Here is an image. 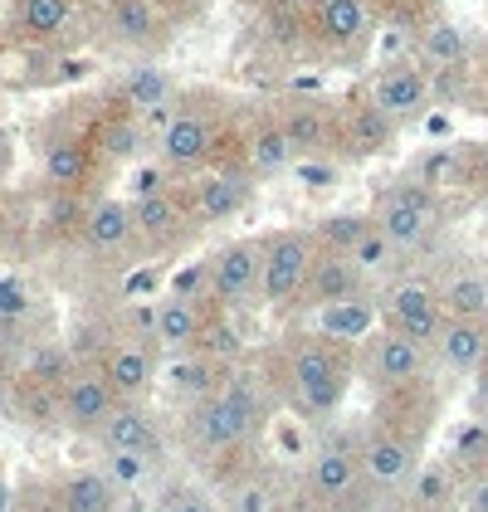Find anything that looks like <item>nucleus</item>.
Wrapping results in <instances>:
<instances>
[{"label": "nucleus", "instance_id": "7", "mask_svg": "<svg viewBox=\"0 0 488 512\" xmlns=\"http://www.w3.org/2000/svg\"><path fill=\"white\" fill-rule=\"evenodd\" d=\"M376 230L391 239L396 249H410L440 225V200L430 181H396L391 191H381L376 210H371Z\"/></svg>", "mask_w": 488, "mask_h": 512}, {"label": "nucleus", "instance_id": "18", "mask_svg": "<svg viewBox=\"0 0 488 512\" xmlns=\"http://www.w3.org/2000/svg\"><path fill=\"white\" fill-rule=\"evenodd\" d=\"M391 508L396 512H464V478L454 473L449 459L445 464H420L415 478L406 483V493Z\"/></svg>", "mask_w": 488, "mask_h": 512}, {"label": "nucleus", "instance_id": "25", "mask_svg": "<svg viewBox=\"0 0 488 512\" xmlns=\"http://www.w3.org/2000/svg\"><path fill=\"white\" fill-rule=\"evenodd\" d=\"M88 171H93V152L79 132H59V137L44 142V181L54 191H79Z\"/></svg>", "mask_w": 488, "mask_h": 512}, {"label": "nucleus", "instance_id": "9", "mask_svg": "<svg viewBox=\"0 0 488 512\" xmlns=\"http://www.w3.org/2000/svg\"><path fill=\"white\" fill-rule=\"evenodd\" d=\"M259 278H264V239H230L210 259V303L225 308V313L254 303Z\"/></svg>", "mask_w": 488, "mask_h": 512}, {"label": "nucleus", "instance_id": "27", "mask_svg": "<svg viewBox=\"0 0 488 512\" xmlns=\"http://www.w3.org/2000/svg\"><path fill=\"white\" fill-rule=\"evenodd\" d=\"M122 103L137 118H166L171 113V79H166L162 64H137L122 79Z\"/></svg>", "mask_w": 488, "mask_h": 512}, {"label": "nucleus", "instance_id": "46", "mask_svg": "<svg viewBox=\"0 0 488 512\" xmlns=\"http://www.w3.org/2000/svg\"><path fill=\"white\" fill-rule=\"evenodd\" d=\"M474 186H479V191H488V142L474 152Z\"/></svg>", "mask_w": 488, "mask_h": 512}, {"label": "nucleus", "instance_id": "48", "mask_svg": "<svg viewBox=\"0 0 488 512\" xmlns=\"http://www.w3.org/2000/svg\"><path fill=\"white\" fill-rule=\"evenodd\" d=\"M474 381H479V395H484V405H488V361L479 366V376H474Z\"/></svg>", "mask_w": 488, "mask_h": 512}, {"label": "nucleus", "instance_id": "36", "mask_svg": "<svg viewBox=\"0 0 488 512\" xmlns=\"http://www.w3.org/2000/svg\"><path fill=\"white\" fill-rule=\"evenodd\" d=\"M420 49H425L430 69H459V64H464V54H469L464 35H459V30H454L449 20H435V25H425V35H420Z\"/></svg>", "mask_w": 488, "mask_h": 512}, {"label": "nucleus", "instance_id": "49", "mask_svg": "<svg viewBox=\"0 0 488 512\" xmlns=\"http://www.w3.org/2000/svg\"><path fill=\"white\" fill-rule=\"evenodd\" d=\"M93 5H103V10H113V5H118V0H93Z\"/></svg>", "mask_w": 488, "mask_h": 512}, {"label": "nucleus", "instance_id": "28", "mask_svg": "<svg viewBox=\"0 0 488 512\" xmlns=\"http://www.w3.org/2000/svg\"><path fill=\"white\" fill-rule=\"evenodd\" d=\"M225 371H230V366L210 361L205 352H176V361L166 366V386L191 405V400H201V395L215 391V386L225 381Z\"/></svg>", "mask_w": 488, "mask_h": 512}, {"label": "nucleus", "instance_id": "52", "mask_svg": "<svg viewBox=\"0 0 488 512\" xmlns=\"http://www.w3.org/2000/svg\"><path fill=\"white\" fill-rule=\"evenodd\" d=\"M391 512H396V508H391Z\"/></svg>", "mask_w": 488, "mask_h": 512}, {"label": "nucleus", "instance_id": "12", "mask_svg": "<svg viewBox=\"0 0 488 512\" xmlns=\"http://www.w3.org/2000/svg\"><path fill=\"white\" fill-rule=\"evenodd\" d=\"M215 317L210 298H186V293H166L162 303L152 308V337L162 352H196L205 337V322Z\"/></svg>", "mask_w": 488, "mask_h": 512}, {"label": "nucleus", "instance_id": "21", "mask_svg": "<svg viewBox=\"0 0 488 512\" xmlns=\"http://www.w3.org/2000/svg\"><path fill=\"white\" fill-rule=\"evenodd\" d=\"M435 356L454 376H479V366L488 361V322H479V317H445V327L435 337Z\"/></svg>", "mask_w": 488, "mask_h": 512}, {"label": "nucleus", "instance_id": "50", "mask_svg": "<svg viewBox=\"0 0 488 512\" xmlns=\"http://www.w3.org/2000/svg\"><path fill=\"white\" fill-rule=\"evenodd\" d=\"M0 49H5V30H0Z\"/></svg>", "mask_w": 488, "mask_h": 512}, {"label": "nucleus", "instance_id": "17", "mask_svg": "<svg viewBox=\"0 0 488 512\" xmlns=\"http://www.w3.org/2000/svg\"><path fill=\"white\" fill-rule=\"evenodd\" d=\"M366 293V274L347 259V254H327L318 249L313 254V269H308V283H303V298H298V308H308V313H318L327 303H342V298H357Z\"/></svg>", "mask_w": 488, "mask_h": 512}, {"label": "nucleus", "instance_id": "8", "mask_svg": "<svg viewBox=\"0 0 488 512\" xmlns=\"http://www.w3.org/2000/svg\"><path fill=\"white\" fill-rule=\"evenodd\" d=\"M376 303H381V327H396V332H406L420 347L435 352V337L445 327V303H440V288L435 283H425V278L391 283Z\"/></svg>", "mask_w": 488, "mask_h": 512}, {"label": "nucleus", "instance_id": "33", "mask_svg": "<svg viewBox=\"0 0 488 512\" xmlns=\"http://www.w3.org/2000/svg\"><path fill=\"white\" fill-rule=\"evenodd\" d=\"M288 166H298V152H293V142H288L284 122H264V127L249 137V171H254V176H274V171H288Z\"/></svg>", "mask_w": 488, "mask_h": 512}, {"label": "nucleus", "instance_id": "5", "mask_svg": "<svg viewBox=\"0 0 488 512\" xmlns=\"http://www.w3.org/2000/svg\"><path fill=\"white\" fill-rule=\"evenodd\" d=\"M357 371L376 395L415 391V386H430V347H420L396 327H376L357 347Z\"/></svg>", "mask_w": 488, "mask_h": 512}, {"label": "nucleus", "instance_id": "6", "mask_svg": "<svg viewBox=\"0 0 488 512\" xmlns=\"http://www.w3.org/2000/svg\"><path fill=\"white\" fill-rule=\"evenodd\" d=\"M313 230H274L264 235V278H259V303L269 313H293L298 298H303V283L313 269Z\"/></svg>", "mask_w": 488, "mask_h": 512}, {"label": "nucleus", "instance_id": "23", "mask_svg": "<svg viewBox=\"0 0 488 512\" xmlns=\"http://www.w3.org/2000/svg\"><path fill=\"white\" fill-rule=\"evenodd\" d=\"M108 35L127 49H152L166 35V10L162 0H118L108 10Z\"/></svg>", "mask_w": 488, "mask_h": 512}, {"label": "nucleus", "instance_id": "11", "mask_svg": "<svg viewBox=\"0 0 488 512\" xmlns=\"http://www.w3.org/2000/svg\"><path fill=\"white\" fill-rule=\"evenodd\" d=\"M215 142H220L215 122L205 113H196V108H181V113L166 118L157 152H162L166 171H201L205 161L215 157Z\"/></svg>", "mask_w": 488, "mask_h": 512}, {"label": "nucleus", "instance_id": "43", "mask_svg": "<svg viewBox=\"0 0 488 512\" xmlns=\"http://www.w3.org/2000/svg\"><path fill=\"white\" fill-rule=\"evenodd\" d=\"M279 512H327V508L303 488V483H293L288 493H279Z\"/></svg>", "mask_w": 488, "mask_h": 512}, {"label": "nucleus", "instance_id": "22", "mask_svg": "<svg viewBox=\"0 0 488 512\" xmlns=\"http://www.w3.org/2000/svg\"><path fill=\"white\" fill-rule=\"evenodd\" d=\"M391 137H396V122L386 118L371 98L352 103V108L337 118V142H342V152H347V157H357V161L386 152V147H391Z\"/></svg>", "mask_w": 488, "mask_h": 512}, {"label": "nucleus", "instance_id": "24", "mask_svg": "<svg viewBox=\"0 0 488 512\" xmlns=\"http://www.w3.org/2000/svg\"><path fill=\"white\" fill-rule=\"evenodd\" d=\"M83 239H88V249H98V254H118L127 249L132 239H137V220H132V205L127 200H93L88 205V215H83Z\"/></svg>", "mask_w": 488, "mask_h": 512}, {"label": "nucleus", "instance_id": "37", "mask_svg": "<svg viewBox=\"0 0 488 512\" xmlns=\"http://www.w3.org/2000/svg\"><path fill=\"white\" fill-rule=\"evenodd\" d=\"M74 371H79V366H74L69 347H40V352L30 356V381H35V386H49V391H64V381H69Z\"/></svg>", "mask_w": 488, "mask_h": 512}, {"label": "nucleus", "instance_id": "31", "mask_svg": "<svg viewBox=\"0 0 488 512\" xmlns=\"http://www.w3.org/2000/svg\"><path fill=\"white\" fill-rule=\"evenodd\" d=\"M313 25H318V35H323V40L352 44V40H362L366 35L371 10H366V0H318Z\"/></svg>", "mask_w": 488, "mask_h": 512}, {"label": "nucleus", "instance_id": "39", "mask_svg": "<svg viewBox=\"0 0 488 512\" xmlns=\"http://www.w3.org/2000/svg\"><path fill=\"white\" fill-rule=\"evenodd\" d=\"M162 512H225V508H220V498H215L210 488H201V483H176L162 498Z\"/></svg>", "mask_w": 488, "mask_h": 512}, {"label": "nucleus", "instance_id": "47", "mask_svg": "<svg viewBox=\"0 0 488 512\" xmlns=\"http://www.w3.org/2000/svg\"><path fill=\"white\" fill-rule=\"evenodd\" d=\"M10 176V132L0 127V181Z\"/></svg>", "mask_w": 488, "mask_h": 512}, {"label": "nucleus", "instance_id": "4", "mask_svg": "<svg viewBox=\"0 0 488 512\" xmlns=\"http://www.w3.org/2000/svg\"><path fill=\"white\" fill-rule=\"evenodd\" d=\"M425 425H410V420H396V415H371L362 430H357V449H362V469L381 498V508H391L406 483L415 478V469L425 464Z\"/></svg>", "mask_w": 488, "mask_h": 512}, {"label": "nucleus", "instance_id": "30", "mask_svg": "<svg viewBox=\"0 0 488 512\" xmlns=\"http://www.w3.org/2000/svg\"><path fill=\"white\" fill-rule=\"evenodd\" d=\"M15 25L25 40H59L74 25V0H15Z\"/></svg>", "mask_w": 488, "mask_h": 512}, {"label": "nucleus", "instance_id": "19", "mask_svg": "<svg viewBox=\"0 0 488 512\" xmlns=\"http://www.w3.org/2000/svg\"><path fill=\"white\" fill-rule=\"evenodd\" d=\"M98 371L108 376V386L118 391V400H147V391L157 386V356L147 352L142 342H113Z\"/></svg>", "mask_w": 488, "mask_h": 512}, {"label": "nucleus", "instance_id": "35", "mask_svg": "<svg viewBox=\"0 0 488 512\" xmlns=\"http://www.w3.org/2000/svg\"><path fill=\"white\" fill-rule=\"evenodd\" d=\"M142 142H147V127L137 113H118V118H108L98 127V152L113 161H132L142 152Z\"/></svg>", "mask_w": 488, "mask_h": 512}, {"label": "nucleus", "instance_id": "26", "mask_svg": "<svg viewBox=\"0 0 488 512\" xmlns=\"http://www.w3.org/2000/svg\"><path fill=\"white\" fill-rule=\"evenodd\" d=\"M54 498L64 512H118V483L98 469H79L54 483Z\"/></svg>", "mask_w": 488, "mask_h": 512}, {"label": "nucleus", "instance_id": "14", "mask_svg": "<svg viewBox=\"0 0 488 512\" xmlns=\"http://www.w3.org/2000/svg\"><path fill=\"white\" fill-rule=\"evenodd\" d=\"M191 215H196V225H225V220H235L249 210V200H254V181H249V171H210L201 176L191 191Z\"/></svg>", "mask_w": 488, "mask_h": 512}, {"label": "nucleus", "instance_id": "10", "mask_svg": "<svg viewBox=\"0 0 488 512\" xmlns=\"http://www.w3.org/2000/svg\"><path fill=\"white\" fill-rule=\"evenodd\" d=\"M113 410H118V391L108 386V376L98 366H79L59 391V425H69L74 434H88V439L108 425Z\"/></svg>", "mask_w": 488, "mask_h": 512}, {"label": "nucleus", "instance_id": "41", "mask_svg": "<svg viewBox=\"0 0 488 512\" xmlns=\"http://www.w3.org/2000/svg\"><path fill=\"white\" fill-rule=\"evenodd\" d=\"M30 317V293L20 278H0V322H20Z\"/></svg>", "mask_w": 488, "mask_h": 512}, {"label": "nucleus", "instance_id": "45", "mask_svg": "<svg viewBox=\"0 0 488 512\" xmlns=\"http://www.w3.org/2000/svg\"><path fill=\"white\" fill-rule=\"evenodd\" d=\"M15 512H64V503L54 498V488H49V493H44V488H30V493L20 498V508Z\"/></svg>", "mask_w": 488, "mask_h": 512}, {"label": "nucleus", "instance_id": "16", "mask_svg": "<svg viewBox=\"0 0 488 512\" xmlns=\"http://www.w3.org/2000/svg\"><path fill=\"white\" fill-rule=\"evenodd\" d=\"M132 220H137V235L157 249H176L181 239L196 230V215H191V200L162 191V196H142L132 200Z\"/></svg>", "mask_w": 488, "mask_h": 512}, {"label": "nucleus", "instance_id": "34", "mask_svg": "<svg viewBox=\"0 0 488 512\" xmlns=\"http://www.w3.org/2000/svg\"><path fill=\"white\" fill-rule=\"evenodd\" d=\"M440 303L445 317H488V278L484 274H454L449 283H440Z\"/></svg>", "mask_w": 488, "mask_h": 512}, {"label": "nucleus", "instance_id": "3", "mask_svg": "<svg viewBox=\"0 0 488 512\" xmlns=\"http://www.w3.org/2000/svg\"><path fill=\"white\" fill-rule=\"evenodd\" d=\"M303 488L327 512H386L362 469L357 430H342V425H323V434L313 439L308 469H303Z\"/></svg>", "mask_w": 488, "mask_h": 512}, {"label": "nucleus", "instance_id": "38", "mask_svg": "<svg viewBox=\"0 0 488 512\" xmlns=\"http://www.w3.org/2000/svg\"><path fill=\"white\" fill-rule=\"evenodd\" d=\"M196 352H205L210 361H220V366H235V356H240V332L225 322V308H215V317L205 322V337Z\"/></svg>", "mask_w": 488, "mask_h": 512}, {"label": "nucleus", "instance_id": "1", "mask_svg": "<svg viewBox=\"0 0 488 512\" xmlns=\"http://www.w3.org/2000/svg\"><path fill=\"white\" fill-rule=\"evenodd\" d=\"M274 405H279V395L264 381V371L230 366L215 391L201 395V400H191V405L181 410V439H186L191 459L201 454L205 469L215 473L220 464L249 454V449L264 439Z\"/></svg>", "mask_w": 488, "mask_h": 512}, {"label": "nucleus", "instance_id": "40", "mask_svg": "<svg viewBox=\"0 0 488 512\" xmlns=\"http://www.w3.org/2000/svg\"><path fill=\"white\" fill-rule=\"evenodd\" d=\"M391 254H396V244L381 235V230H371V235H366L362 244H357V249L347 254V259H352V264H357V269H362V274L371 278V274H381V269L391 264Z\"/></svg>", "mask_w": 488, "mask_h": 512}, {"label": "nucleus", "instance_id": "32", "mask_svg": "<svg viewBox=\"0 0 488 512\" xmlns=\"http://www.w3.org/2000/svg\"><path fill=\"white\" fill-rule=\"evenodd\" d=\"M371 230H376V220H371V215H357V210H332V215H318V220H313V244L327 249V254H352Z\"/></svg>", "mask_w": 488, "mask_h": 512}, {"label": "nucleus", "instance_id": "20", "mask_svg": "<svg viewBox=\"0 0 488 512\" xmlns=\"http://www.w3.org/2000/svg\"><path fill=\"white\" fill-rule=\"evenodd\" d=\"M381 327V303L371 293H357V298H342V303H327L313 313V332H323L342 347H362L366 337Z\"/></svg>", "mask_w": 488, "mask_h": 512}, {"label": "nucleus", "instance_id": "29", "mask_svg": "<svg viewBox=\"0 0 488 512\" xmlns=\"http://www.w3.org/2000/svg\"><path fill=\"white\" fill-rule=\"evenodd\" d=\"M284 132H288V142H293L298 157H327L332 142H337V122L327 118L323 108H308V103H298V108L288 113Z\"/></svg>", "mask_w": 488, "mask_h": 512}, {"label": "nucleus", "instance_id": "2", "mask_svg": "<svg viewBox=\"0 0 488 512\" xmlns=\"http://www.w3.org/2000/svg\"><path fill=\"white\" fill-rule=\"evenodd\" d=\"M357 376V347H342L323 332H288L279 347H269L264 381L274 386L279 405H288L308 425H332V415L347 405Z\"/></svg>", "mask_w": 488, "mask_h": 512}, {"label": "nucleus", "instance_id": "44", "mask_svg": "<svg viewBox=\"0 0 488 512\" xmlns=\"http://www.w3.org/2000/svg\"><path fill=\"white\" fill-rule=\"evenodd\" d=\"M464 512H488V469L464 478Z\"/></svg>", "mask_w": 488, "mask_h": 512}, {"label": "nucleus", "instance_id": "51", "mask_svg": "<svg viewBox=\"0 0 488 512\" xmlns=\"http://www.w3.org/2000/svg\"><path fill=\"white\" fill-rule=\"evenodd\" d=\"M484 322H488V317H484Z\"/></svg>", "mask_w": 488, "mask_h": 512}, {"label": "nucleus", "instance_id": "42", "mask_svg": "<svg viewBox=\"0 0 488 512\" xmlns=\"http://www.w3.org/2000/svg\"><path fill=\"white\" fill-rule=\"evenodd\" d=\"M298 176H303V186H308V191H327V186H337V161H327V157H303Z\"/></svg>", "mask_w": 488, "mask_h": 512}, {"label": "nucleus", "instance_id": "15", "mask_svg": "<svg viewBox=\"0 0 488 512\" xmlns=\"http://www.w3.org/2000/svg\"><path fill=\"white\" fill-rule=\"evenodd\" d=\"M93 439L103 444V454H137V459L162 454V430H157V420L142 400H118V410L108 415V425Z\"/></svg>", "mask_w": 488, "mask_h": 512}, {"label": "nucleus", "instance_id": "13", "mask_svg": "<svg viewBox=\"0 0 488 512\" xmlns=\"http://www.w3.org/2000/svg\"><path fill=\"white\" fill-rule=\"evenodd\" d=\"M386 118L396 122H410L420 118L425 108H430V79H425V69L420 64H406V59H396V64H386L376 79H371V93H366Z\"/></svg>", "mask_w": 488, "mask_h": 512}]
</instances>
